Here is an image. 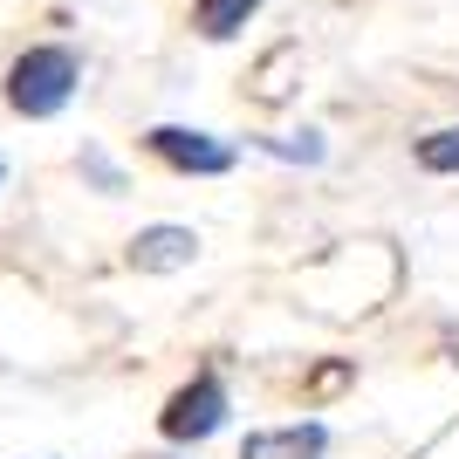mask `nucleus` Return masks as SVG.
Masks as SVG:
<instances>
[{"instance_id": "7ed1b4c3", "label": "nucleus", "mask_w": 459, "mask_h": 459, "mask_svg": "<svg viewBox=\"0 0 459 459\" xmlns=\"http://www.w3.org/2000/svg\"><path fill=\"white\" fill-rule=\"evenodd\" d=\"M172 172H192V178H220L233 172V144H220L212 131H192V124H158L152 137H144Z\"/></svg>"}, {"instance_id": "0eeeda50", "label": "nucleus", "mask_w": 459, "mask_h": 459, "mask_svg": "<svg viewBox=\"0 0 459 459\" xmlns=\"http://www.w3.org/2000/svg\"><path fill=\"white\" fill-rule=\"evenodd\" d=\"M419 165H425V172H459V124L419 137Z\"/></svg>"}, {"instance_id": "f03ea898", "label": "nucleus", "mask_w": 459, "mask_h": 459, "mask_svg": "<svg viewBox=\"0 0 459 459\" xmlns=\"http://www.w3.org/2000/svg\"><path fill=\"white\" fill-rule=\"evenodd\" d=\"M227 425V384H220V370H199V377L178 391L172 404H165V419H158V432L165 439H178V446H199V439H212Z\"/></svg>"}, {"instance_id": "1a4fd4ad", "label": "nucleus", "mask_w": 459, "mask_h": 459, "mask_svg": "<svg viewBox=\"0 0 459 459\" xmlns=\"http://www.w3.org/2000/svg\"><path fill=\"white\" fill-rule=\"evenodd\" d=\"M0 178H7V165H0Z\"/></svg>"}, {"instance_id": "39448f33", "label": "nucleus", "mask_w": 459, "mask_h": 459, "mask_svg": "<svg viewBox=\"0 0 459 459\" xmlns=\"http://www.w3.org/2000/svg\"><path fill=\"white\" fill-rule=\"evenodd\" d=\"M329 453V432L316 419L308 425H281V432H254L240 446V459H323Z\"/></svg>"}, {"instance_id": "20e7f679", "label": "nucleus", "mask_w": 459, "mask_h": 459, "mask_svg": "<svg viewBox=\"0 0 459 459\" xmlns=\"http://www.w3.org/2000/svg\"><path fill=\"white\" fill-rule=\"evenodd\" d=\"M192 254H199L192 227H144V233L131 240V268H144V274H178V268H192Z\"/></svg>"}, {"instance_id": "6e6552de", "label": "nucleus", "mask_w": 459, "mask_h": 459, "mask_svg": "<svg viewBox=\"0 0 459 459\" xmlns=\"http://www.w3.org/2000/svg\"><path fill=\"white\" fill-rule=\"evenodd\" d=\"M268 158H295V165H323V137L302 131V137H254Z\"/></svg>"}, {"instance_id": "f257e3e1", "label": "nucleus", "mask_w": 459, "mask_h": 459, "mask_svg": "<svg viewBox=\"0 0 459 459\" xmlns=\"http://www.w3.org/2000/svg\"><path fill=\"white\" fill-rule=\"evenodd\" d=\"M76 82H82L76 48H62V41H41V48L14 56V69H7V103H14L21 117H56V110H69Z\"/></svg>"}, {"instance_id": "423d86ee", "label": "nucleus", "mask_w": 459, "mask_h": 459, "mask_svg": "<svg viewBox=\"0 0 459 459\" xmlns=\"http://www.w3.org/2000/svg\"><path fill=\"white\" fill-rule=\"evenodd\" d=\"M261 7H268V0H192V28L206 41H233Z\"/></svg>"}]
</instances>
